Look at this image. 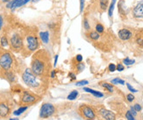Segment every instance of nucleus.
Returning a JSON list of instances; mask_svg holds the SVG:
<instances>
[{
	"mask_svg": "<svg viewBox=\"0 0 143 120\" xmlns=\"http://www.w3.org/2000/svg\"><path fill=\"white\" fill-rule=\"evenodd\" d=\"M51 68H52V63H51L50 53L46 49H40L37 51L32 59V72L41 80L47 81L48 75L51 72Z\"/></svg>",
	"mask_w": 143,
	"mask_h": 120,
	"instance_id": "obj_1",
	"label": "nucleus"
},
{
	"mask_svg": "<svg viewBox=\"0 0 143 120\" xmlns=\"http://www.w3.org/2000/svg\"><path fill=\"white\" fill-rule=\"evenodd\" d=\"M38 76H36L33 72L31 68H26L22 74V80L25 82L26 86H28L32 89H40L41 87L40 82L37 79Z\"/></svg>",
	"mask_w": 143,
	"mask_h": 120,
	"instance_id": "obj_2",
	"label": "nucleus"
},
{
	"mask_svg": "<svg viewBox=\"0 0 143 120\" xmlns=\"http://www.w3.org/2000/svg\"><path fill=\"white\" fill-rule=\"evenodd\" d=\"M14 60L9 52H3L0 54V66L5 71H10L13 66Z\"/></svg>",
	"mask_w": 143,
	"mask_h": 120,
	"instance_id": "obj_3",
	"label": "nucleus"
},
{
	"mask_svg": "<svg viewBox=\"0 0 143 120\" xmlns=\"http://www.w3.org/2000/svg\"><path fill=\"white\" fill-rule=\"evenodd\" d=\"M25 42H26V48L30 53L35 52L40 48L39 39L35 34H27L26 37H25Z\"/></svg>",
	"mask_w": 143,
	"mask_h": 120,
	"instance_id": "obj_4",
	"label": "nucleus"
},
{
	"mask_svg": "<svg viewBox=\"0 0 143 120\" xmlns=\"http://www.w3.org/2000/svg\"><path fill=\"white\" fill-rule=\"evenodd\" d=\"M10 45H11V48L12 50L16 51V52H19L24 47V41H23V38L22 36L20 35V33H15L11 36L10 38Z\"/></svg>",
	"mask_w": 143,
	"mask_h": 120,
	"instance_id": "obj_5",
	"label": "nucleus"
},
{
	"mask_svg": "<svg viewBox=\"0 0 143 120\" xmlns=\"http://www.w3.org/2000/svg\"><path fill=\"white\" fill-rule=\"evenodd\" d=\"M78 112L81 117L86 118L87 120H93L96 117L94 110L86 104H81L78 108Z\"/></svg>",
	"mask_w": 143,
	"mask_h": 120,
	"instance_id": "obj_6",
	"label": "nucleus"
},
{
	"mask_svg": "<svg viewBox=\"0 0 143 120\" xmlns=\"http://www.w3.org/2000/svg\"><path fill=\"white\" fill-rule=\"evenodd\" d=\"M55 107L52 104H42L40 110V118H48L55 114Z\"/></svg>",
	"mask_w": 143,
	"mask_h": 120,
	"instance_id": "obj_7",
	"label": "nucleus"
},
{
	"mask_svg": "<svg viewBox=\"0 0 143 120\" xmlns=\"http://www.w3.org/2000/svg\"><path fill=\"white\" fill-rule=\"evenodd\" d=\"M40 99V97L38 96L32 94L28 91H24L21 96V103L25 104H34Z\"/></svg>",
	"mask_w": 143,
	"mask_h": 120,
	"instance_id": "obj_8",
	"label": "nucleus"
},
{
	"mask_svg": "<svg viewBox=\"0 0 143 120\" xmlns=\"http://www.w3.org/2000/svg\"><path fill=\"white\" fill-rule=\"evenodd\" d=\"M11 106L8 101L6 100H0V117H6L10 114Z\"/></svg>",
	"mask_w": 143,
	"mask_h": 120,
	"instance_id": "obj_9",
	"label": "nucleus"
},
{
	"mask_svg": "<svg viewBox=\"0 0 143 120\" xmlns=\"http://www.w3.org/2000/svg\"><path fill=\"white\" fill-rule=\"evenodd\" d=\"M133 16L136 19H143V1H140L133 9Z\"/></svg>",
	"mask_w": 143,
	"mask_h": 120,
	"instance_id": "obj_10",
	"label": "nucleus"
},
{
	"mask_svg": "<svg viewBox=\"0 0 143 120\" xmlns=\"http://www.w3.org/2000/svg\"><path fill=\"white\" fill-rule=\"evenodd\" d=\"M118 36L121 40H128L132 38V36H133V33H132L129 29L122 28L119 31Z\"/></svg>",
	"mask_w": 143,
	"mask_h": 120,
	"instance_id": "obj_11",
	"label": "nucleus"
},
{
	"mask_svg": "<svg viewBox=\"0 0 143 120\" xmlns=\"http://www.w3.org/2000/svg\"><path fill=\"white\" fill-rule=\"evenodd\" d=\"M99 114L102 117V118L104 120H115V115L112 111L107 110L105 109H101L99 110Z\"/></svg>",
	"mask_w": 143,
	"mask_h": 120,
	"instance_id": "obj_12",
	"label": "nucleus"
},
{
	"mask_svg": "<svg viewBox=\"0 0 143 120\" xmlns=\"http://www.w3.org/2000/svg\"><path fill=\"white\" fill-rule=\"evenodd\" d=\"M23 5V0H11L7 3V5H6V7L8 8V9H12V10H14L16 9V8H19L20 7V6Z\"/></svg>",
	"mask_w": 143,
	"mask_h": 120,
	"instance_id": "obj_13",
	"label": "nucleus"
},
{
	"mask_svg": "<svg viewBox=\"0 0 143 120\" xmlns=\"http://www.w3.org/2000/svg\"><path fill=\"white\" fill-rule=\"evenodd\" d=\"M39 36L40 38V40H41L43 43L48 44V41H49V33L48 31H41L39 33Z\"/></svg>",
	"mask_w": 143,
	"mask_h": 120,
	"instance_id": "obj_14",
	"label": "nucleus"
},
{
	"mask_svg": "<svg viewBox=\"0 0 143 120\" xmlns=\"http://www.w3.org/2000/svg\"><path fill=\"white\" fill-rule=\"evenodd\" d=\"M4 76H5V78L9 81L10 82H14L15 80H16V76L14 75V73L10 70V71H5V75Z\"/></svg>",
	"mask_w": 143,
	"mask_h": 120,
	"instance_id": "obj_15",
	"label": "nucleus"
},
{
	"mask_svg": "<svg viewBox=\"0 0 143 120\" xmlns=\"http://www.w3.org/2000/svg\"><path fill=\"white\" fill-rule=\"evenodd\" d=\"M84 91H86V92H88V93H91V94H92L93 96H95L96 97H102L104 95H103V93H101V92H99V91H96V90H94V89H90V88H84Z\"/></svg>",
	"mask_w": 143,
	"mask_h": 120,
	"instance_id": "obj_16",
	"label": "nucleus"
},
{
	"mask_svg": "<svg viewBox=\"0 0 143 120\" xmlns=\"http://www.w3.org/2000/svg\"><path fill=\"white\" fill-rule=\"evenodd\" d=\"M116 1L117 0H112V2H111V4H110V6L108 7V16H109V18H112V17Z\"/></svg>",
	"mask_w": 143,
	"mask_h": 120,
	"instance_id": "obj_17",
	"label": "nucleus"
},
{
	"mask_svg": "<svg viewBox=\"0 0 143 120\" xmlns=\"http://www.w3.org/2000/svg\"><path fill=\"white\" fill-rule=\"evenodd\" d=\"M89 37L92 40H97L100 38V33H99L96 31H91L89 33Z\"/></svg>",
	"mask_w": 143,
	"mask_h": 120,
	"instance_id": "obj_18",
	"label": "nucleus"
},
{
	"mask_svg": "<svg viewBox=\"0 0 143 120\" xmlns=\"http://www.w3.org/2000/svg\"><path fill=\"white\" fill-rule=\"evenodd\" d=\"M108 4H109V0H100L99 1V7L101 11L104 12L106 9L108 8Z\"/></svg>",
	"mask_w": 143,
	"mask_h": 120,
	"instance_id": "obj_19",
	"label": "nucleus"
},
{
	"mask_svg": "<svg viewBox=\"0 0 143 120\" xmlns=\"http://www.w3.org/2000/svg\"><path fill=\"white\" fill-rule=\"evenodd\" d=\"M124 5H125L124 0H121V1L119 3V14H120L121 16H124V15L126 14L125 11H124Z\"/></svg>",
	"mask_w": 143,
	"mask_h": 120,
	"instance_id": "obj_20",
	"label": "nucleus"
},
{
	"mask_svg": "<svg viewBox=\"0 0 143 120\" xmlns=\"http://www.w3.org/2000/svg\"><path fill=\"white\" fill-rule=\"evenodd\" d=\"M0 44H1V46L3 47V48H6V47L9 45V40H8L6 36H3V37L1 38V40H0Z\"/></svg>",
	"mask_w": 143,
	"mask_h": 120,
	"instance_id": "obj_21",
	"label": "nucleus"
},
{
	"mask_svg": "<svg viewBox=\"0 0 143 120\" xmlns=\"http://www.w3.org/2000/svg\"><path fill=\"white\" fill-rule=\"evenodd\" d=\"M78 96V91L77 90H73L70 92V94L69 96H68V100H74L76 99V97H77Z\"/></svg>",
	"mask_w": 143,
	"mask_h": 120,
	"instance_id": "obj_22",
	"label": "nucleus"
},
{
	"mask_svg": "<svg viewBox=\"0 0 143 120\" xmlns=\"http://www.w3.org/2000/svg\"><path fill=\"white\" fill-rule=\"evenodd\" d=\"M100 84H101L104 88H105L109 92H113V87H112V84L107 83V82H101Z\"/></svg>",
	"mask_w": 143,
	"mask_h": 120,
	"instance_id": "obj_23",
	"label": "nucleus"
},
{
	"mask_svg": "<svg viewBox=\"0 0 143 120\" xmlns=\"http://www.w3.org/2000/svg\"><path fill=\"white\" fill-rule=\"evenodd\" d=\"M27 110V107L26 106H25V107H20L19 110H15L14 112H13V114L15 116H19V115H20V114H22L24 111H25Z\"/></svg>",
	"mask_w": 143,
	"mask_h": 120,
	"instance_id": "obj_24",
	"label": "nucleus"
},
{
	"mask_svg": "<svg viewBox=\"0 0 143 120\" xmlns=\"http://www.w3.org/2000/svg\"><path fill=\"white\" fill-rule=\"evenodd\" d=\"M96 32H97L99 33H104V25H102V24H100V23H99V24H97L96 25Z\"/></svg>",
	"mask_w": 143,
	"mask_h": 120,
	"instance_id": "obj_25",
	"label": "nucleus"
},
{
	"mask_svg": "<svg viewBox=\"0 0 143 120\" xmlns=\"http://www.w3.org/2000/svg\"><path fill=\"white\" fill-rule=\"evenodd\" d=\"M112 84H121V85H124L125 84V81L122 80V79L120 78H115L113 80H112Z\"/></svg>",
	"mask_w": 143,
	"mask_h": 120,
	"instance_id": "obj_26",
	"label": "nucleus"
},
{
	"mask_svg": "<svg viewBox=\"0 0 143 120\" xmlns=\"http://www.w3.org/2000/svg\"><path fill=\"white\" fill-rule=\"evenodd\" d=\"M134 62H135L134 60H131V59H129V58H125V59L123 60V63L125 64V65H127V66L133 65Z\"/></svg>",
	"mask_w": 143,
	"mask_h": 120,
	"instance_id": "obj_27",
	"label": "nucleus"
},
{
	"mask_svg": "<svg viewBox=\"0 0 143 120\" xmlns=\"http://www.w3.org/2000/svg\"><path fill=\"white\" fill-rule=\"evenodd\" d=\"M84 68H85V66L83 62H78L77 64H76V70H77L78 73L82 72L83 70L84 69Z\"/></svg>",
	"mask_w": 143,
	"mask_h": 120,
	"instance_id": "obj_28",
	"label": "nucleus"
},
{
	"mask_svg": "<svg viewBox=\"0 0 143 120\" xmlns=\"http://www.w3.org/2000/svg\"><path fill=\"white\" fill-rule=\"evenodd\" d=\"M84 28L85 30H87V31H89L90 29H91V25H90V23H89V21H88V19H84Z\"/></svg>",
	"mask_w": 143,
	"mask_h": 120,
	"instance_id": "obj_29",
	"label": "nucleus"
},
{
	"mask_svg": "<svg viewBox=\"0 0 143 120\" xmlns=\"http://www.w3.org/2000/svg\"><path fill=\"white\" fill-rule=\"evenodd\" d=\"M89 82L87 80H83V81H79V82H77L76 83V86H84V85H86L88 84Z\"/></svg>",
	"mask_w": 143,
	"mask_h": 120,
	"instance_id": "obj_30",
	"label": "nucleus"
},
{
	"mask_svg": "<svg viewBox=\"0 0 143 120\" xmlns=\"http://www.w3.org/2000/svg\"><path fill=\"white\" fill-rule=\"evenodd\" d=\"M126 117H127V120H135L134 119V117H133V116L131 114L130 111H127V113H126Z\"/></svg>",
	"mask_w": 143,
	"mask_h": 120,
	"instance_id": "obj_31",
	"label": "nucleus"
},
{
	"mask_svg": "<svg viewBox=\"0 0 143 120\" xmlns=\"http://www.w3.org/2000/svg\"><path fill=\"white\" fill-rule=\"evenodd\" d=\"M124 69H125V67H124L123 64L119 63L118 65L116 66V70H118V71H123Z\"/></svg>",
	"mask_w": 143,
	"mask_h": 120,
	"instance_id": "obj_32",
	"label": "nucleus"
},
{
	"mask_svg": "<svg viewBox=\"0 0 143 120\" xmlns=\"http://www.w3.org/2000/svg\"><path fill=\"white\" fill-rule=\"evenodd\" d=\"M136 41H137V43L139 45H140V46L143 47V36H139V37H137V40H136Z\"/></svg>",
	"mask_w": 143,
	"mask_h": 120,
	"instance_id": "obj_33",
	"label": "nucleus"
},
{
	"mask_svg": "<svg viewBox=\"0 0 143 120\" xmlns=\"http://www.w3.org/2000/svg\"><path fill=\"white\" fill-rule=\"evenodd\" d=\"M84 3L85 0H80V13H82L84 9Z\"/></svg>",
	"mask_w": 143,
	"mask_h": 120,
	"instance_id": "obj_34",
	"label": "nucleus"
},
{
	"mask_svg": "<svg viewBox=\"0 0 143 120\" xmlns=\"http://www.w3.org/2000/svg\"><path fill=\"white\" fill-rule=\"evenodd\" d=\"M109 70H110L111 72H114L115 70H116V65L113 63H111L110 65H109Z\"/></svg>",
	"mask_w": 143,
	"mask_h": 120,
	"instance_id": "obj_35",
	"label": "nucleus"
},
{
	"mask_svg": "<svg viewBox=\"0 0 143 120\" xmlns=\"http://www.w3.org/2000/svg\"><path fill=\"white\" fill-rule=\"evenodd\" d=\"M127 88H128V89H129V90L131 91V92H133V93H135V92H138L137 89H135L133 87H132V85L129 84V83H127Z\"/></svg>",
	"mask_w": 143,
	"mask_h": 120,
	"instance_id": "obj_36",
	"label": "nucleus"
},
{
	"mask_svg": "<svg viewBox=\"0 0 143 120\" xmlns=\"http://www.w3.org/2000/svg\"><path fill=\"white\" fill-rule=\"evenodd\" d=\"M127 101L128 102H133L135 97H134V96L132 95V94H128V95L127 96Z\"/></svg>",
	"mask_w": 143,
	"mask_h": 120,
	"instance_id": "obj_37",
	"label": "nucleus"
},
{
	"mask_svg": "<svg viewBox=\"0 0 143 120\" xmlns=\"http://www.w3.org/2000/svg\"><path fill=\"white\" fill-rule=\"evenodd\" d=\"M133 109H134V110H135L136 111H140V110H141V106H140L139 104H134V105H133Z\"/></svg>",
	"mask_w": 143,
	"mask_h": 120,
	"instance_id": "obj_38",
	"label": "nucleus"
},
{
	"mask_svg": "<svg viewBox=\"0 0 143 120\" xmlns=\"http://www.w3.org/2000/svg\"><path fill=\"white\" fill-rule=\"evenodd\" d=\"M76 61L77 62H82V61H83V56L81 54H77L76 56Z\"/></svg>",
	"mask_w": 143,
	"mask_h": 120,
	"instance_id": "obj_39",
	"label": "nucleus"
},
{
	"mask_svg": "<svg viewBox=\"0 0 143 120\" xmlns=\"http://www.w3.org/2000/svg\"><path fill=\"white\" fill-rule=\"evenodd\" d=\"M3 25H4V18L1 14H0V30L3 28Z\"/></svg>",
	"mask_w": 143,
	"mask_h": 120,
	"instance_id": "obj_40",
	"label": "nucleus"
},
{
	"mask_svg": "<svg viewBox=\"0 0 143 120\" xmlns=\"http://www.w3.org/2000/svg\"><path fill=\"white\" fill-rule=\"evenodd\" d=\"M130 112H131V114L133 115V117H134V116H136V115H137V111H136L135 110H134L133 106L131 107V110H130Z\"/></svg>",
	"mask_w": 143,
	"mask_h": 120,
	"instance_id": "obj_41",
	"label": "nucleus"
},
{
	"mask_svg": "<svg viewBox=\"0 0 143 120\" xmlns=\"http://www.w3.org/2000/svg\"><path fill=\"white\" fill-rule=\"evenodd\" d=\"M50 74H51V78H55V70H51V72H50Z\"/></svg>",
	"mask_w": 143,
	"mask_h": 120,
	"instance_id": "obj_42",
	"label": "nucleus"
},
{
	"mask_svg": "<svg viewBox=\"0 0 143 120\" xmlns=\"http://www.w3.org/2000/svg\"><path fill=\"white\" fill-rule=\"evenodd\" d=\"M57 60H58V55H55V61H54V67H55L57 64Z\"/></svg>",
	"mask_w": 143,
	"mask_h": 120,
	"instance_id": "obj_43",
	"label": "nucleus"
},
{
	"mask_svg": "<svg viewBox=\"0 0 143 120\" xmlns=\"http://www.w3.org/2000/svg\"><path fill=\"white\" fill-rule=\"evenodd\" d=\"M69 76L71 77L72 80H76V75L73 74V73H69Z\"/></svg>",
	"mask_w": 143,
	"mask_h": 120,
	"instance_id": "obj_44",
	"label": "nucleus"
},
{
	"mask_svg": "<svg viewBox=\"0 0 143 120\" xmlns=\"http://www.w3.org/2000/svg\"><path fill=\"white\" fill-rule=\"evenodd\" d=\"M29 1H30V0H23V5H26V4L28 3Z\"/></svg>",
	"mask_w": 143,
	"mask_h": 120,
	"instance_id": "obj_45",
	"label": "nucleus"
},
{
	"mask_svg": "<svg viewBox=\"0 0 143 120\" xmlns=\"http://www.w3.org/2000/svg\"><path fill=\"white\" fill-rule=\"evenodd\" d=\"M3 70H4V69H3V68H2L1 66H0V74H1V73L3 72Z\"/></svg>",
	"mask_w": 143,
	"mask_h": 120,
	"instance_id": "obj_46",
	"label": "nucleus"
},
{
	"mask_svg": "<svg viewBox=\"0 0 143 120\" xmlns=\"http://www.w3.org/2000/svg\"><path fill=\"white\" fill-rule=\"evenodd\" d=\"M38 1H40V0H32L33 3H36V2H38Z\"/></svg>",
	"mask_w": 143,
	"mask_h": 120,
	"instance_id": "obj_47",
	"label": "nucleus"
},
{
	"mask_svg": "<svg viewBox=\"0 0 143 120\" xmlns=\"http://www.w3.org/2000/svg\"><path fill=\"white\" fill-rule=\"evenodd\" d=\"M10 120H19V118H11Z\"/></svg>",
	"mask_w": 143,
	"mask_h": 120,
	"instance_id": "obj_48",
	"label": "nucleus"
},
{
	"mask_svg": "<svg viewBox=\"0 0 143 120\" xmlns=\"http://www.w3.org/2000/svg\"><path fill=\"white\" fill-rule=\"evenodd\" d=\"M3 2H8V0H3Z\"/></svg>",
	"mask_w": 143,
	"mask_h": 120,
	"instance_id": "obj_49",
	"label": "nucleus"
}]
</instances>
